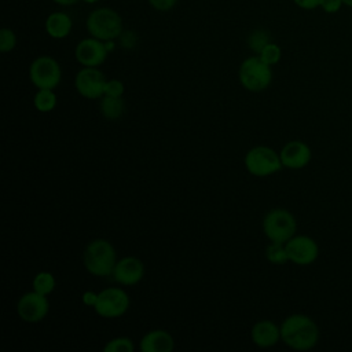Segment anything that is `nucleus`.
Masks as SVG:
<instances>
[{"instance_id": "4", "label": "nucleus", "mask_w": 352, "mask_h": 352, "mask_svg": "<svg viewBox=\"0 0 352 352\" xmlns=\"http://www.w3.org/2000/svg\"><path fill=\"white\" fill-rule=\"evenodd\" d=\"M296 228L294 216L283 208L271 209L263 219V232L271 242L286 243L294 236Z\"/></svg>"}, {"instance_id": "26", "label": "nucleus", "mask_w": 352, "mask_h": 352, "mask_svg": "<svg viewBox=\"0 0 352 352\" xmlns=\"http://www.w3.org/2000/svg\"><path fill=\"white\" fill-rule=\"evenodd\" d=\"M104 95L117 96V98L122 96L124 95V84H122V81H120L117 78L107 80L106 85H104Z\"/></svg>"}, {"instance_id": "9", "label": "nucleus", "mask_w": 352, "mask_h": 352, "mask_svg": "<svg viewBox=\"0 0 352 352\" xmlns=\"http://www.w3.org/2000/svg\"><path fill=\"white\" fill-rule=\"evenodd\" d=\"M50 311V302L47 296L40 294L34 290L28 292L21 296L16 302L18 316L26 323H38L41 322Z\"/></svg>"}, {"instance_id": "18", "label": "nucleus", "mask_w": 352, "mask_h": 352, "mask_svg": "<svg viewBox=\"0 0 352 352\" xmlns=\"http://www.w3.org/2000/svg\"><path fill=\"white\" fill-rule=\"evenodd\" d=\"M125 111V103L122 96H109L103 95L100 98V113L104 118L114 121L118 120Z\"/></svg>"}, {"instance_id": "28", "label": "nucleus", "mask_w": 352, "mask_h": 352, "mask_svg": "<svg viewBox=\"0 0 352 352\" xmlns=\"http://www.w3.org/2000/svg\"><path fill=\"white\" fill-rule=\"evenodd\" d=\"M177 0H148V3L155 8V10H160V11H168L170 10L175 4H176Z\"/></svg>"}, {"instance_id": "31", "label": "nucleus", "mask_w": 352, "mask_h": 352, "mask_svg": "<svg viewBox=\"0 0 352 352\" xmlns=\"http://www.w3.org/2000/svg\"><path fill=\"white\" fill-rule=\"evenodd\" d=\"M54 1L62 6H70V4H74L77 0H54Z\"/></svg>"}, {"instance_id": "32", "label": "nucleus", "mask_w": 352, "mask_h": 352, "mask_svg": "<svg viewBox=\"0 0 352 352\" xmlns=\"http://www.w3.org/2000/svg\"><path fill=\"white\" fill-rule=\"evenodd\" d=\"M344 4H346L348 7H352V0H342Z\"/></svg>"}, {"instance_id": "6", "label": "nucleus", "mask_w": 352, "mask_h": 352, "mask_svg": "<svg viewBox=\"0 0 352 352\" xmlns=\"http://www.w3.org/2000/svg\"><path fill=\"white\" fill-rule=\"evenodd\" d=\"M87 29L92 37L102 41H111L122 33V21L114 10L98 8L89 14Z\"/></svg>"}, {"instance_id": "14", "label": "nucleus", "mask_w": 352, "mask_h": 352, "mask_svg": "<svg viewBox=\"0 0 352 352\" xmlns=\"http://www.w3.org/2000/svg\"><path fill=\"white\" fill-rule=\"evenodd\" d=\"M279 157L285 168L301 169L311 161V148L300 140H292L282 147Z\"/></svg>"}, {"instance_id": "7", "label": "nucleus", "mask_w": 352, "mask_h": 352, "mask_svg": "<svg viewBox=\"0 0 352 352\" xmlns=\"http://www.w3.org/2000/svg\"><path fill=\"white\" fill-rule=\"evenodd\" d=\"M29 78L37 89H54L60 82L62 70L54 58L44 55L32 62L29 67Z\"/></svg>"}, {"instance_id": "15", "label": "nucleus", "mask_w": 352, "mask_h": 352, "mask_svg": "<svg viewBox=\"0 0 352 352\" xmlns=\"http://www.w3.org/2000/svg\"><path fill=\"white\" fill-rule=\"evenodd\" d=\"M250 338L260 348L274 346L280 338V327L270 319L258 320L250 330Z\"/></svg>"}, {"instance_id": "20", "label": "nucleus", "mask_w": 352, "mask_h": 352, "mask_svg": "<svg viewBox=\"0 0 352 352\" xmlns=\"http://www.w3.org/2000/svg\"><path fill=\"white\" fill-rule=\"evenodd\" d=\"M33 104L40 113H50L56 106V95L54 89H38L33 98Z\"/></svg>"}, {"instance_id": "10", "label": "nucleus", "mask_w": 352, "mask_h": 352, "mask_svg": "<svg viewBox=\"0 0 352 352\" xmlns=\"http://www.w3.org/2000/svg\"><path fill=\"white\" fill-rule=\"evenodd\" d=\"M104 74L96 67L84 66L74 78L77 92L87 99H100L104 95L106 85Z\"/></svg>"}, {"instance_id": "21", "label": "nucleus", "mask_w": 352, "mask_h": 352, "mask_svg": "<svg viewBox=\"0 0 352 352\" xmlns=\"http://www.w3.org/2000/svg\"><path fill=\"white\" fill-rule=\"evenodd\" d=\"M265 257L272 264H285L286 261H289L285 243L279 242H271L265 248Z\"/></svg>"}, {"instance_id": "5", "label": "nucleus", "mask_w": 352, "mask_h": 352, "mask_svg": "<svg viewBox=\"0 0 352 352\" xmlns=\"http://www.w3.org/2000/svg\"><path fill=\"white\" fill-rule=\"evenodd\" d=\"M246 170L256 177H265L280 170L282 161L279 153L268 146H254L245 154Z\"/></svg>"}, {"instance_id": "13", "label": "nucleus", "mask_w": 352, "mask_h": 352, "mask_svg": "<svg viewBox=\"0 0 352 352\" xmlns=\"http://www.w3.org/2000/svg\"><path fill=\"white\" fill-rule=\"evenodd\" d=\"M107 47L99 38H84L76 47V59L87 67L100 66L107 58Z\"/></svg>"}, {"instance_id": "16", "label": "nucleus", "mask_w": 352, "mask_h": 352, "mask_svg": "<svg viewBox=\"0 0 352 352\" xmlns=\"http://www.w3.org/2000/svg\"><path fill=\"white\" fill-rule=\"evenodd\" d=\"M173 348V337L162 329L147 331L139 341V349L142 352H172Z\"/></svg>"}, {"instance_id": "23", "label": "nucleus", "mask_w": 352, "mask_h": 352, "mask_svg": "<svg viewBox=\"0 0 352 352\" xmlns=\"http://www.w3.org/2000/svg\"><path fill=\"white\" fill-rule=\"evenodd\" d=\"M268 43H270V36H268V33H267L265 30H261V29L254 30V32L249 36V38H248V45H249V48H250L252 51L257 52V54H260L261 50H263Z\"/></svg>"}, {"instance_id": "2", "label": "nucleus", "mask_w": 352, "mask_h": 352, "mask_svg": "<svg viewBox=\"0 0 352 352\" xmlns=\"http://www.w3.org/2000/svg\"><path fill=\"white\" fill-rule=\"evenodd\" d=\"M85 270L94 276H109L117 263V253L110 241L96 238L88 242L82 253Z\"/></svg>"}, {"instance_id": "3", "label": "nucleus", "mask_w": 352, "mask_h": 352, "mask_svg": "<svg viewBox=\"0 0 352 352\" xmlns=\"http://www.w3.org/2000/svg\"><path fill=\"white\" fill-rule=\"evenodd\" d=\"M238 77L245 89L250 92H261L271 84L272 70L271 66L257 55L250 56L241 63Z\"/></svg>"}, {"instance_id": "8", "label": "nucleus", "mask_w": 352, "mask_h": 352, "mask_svg": "<svg viewBox=\"0 0 352 352\" xmlns=\"http://www.w3.org/2000/svg\"><path fill=\"white\" fill-rule=\"evenodd\" d=\"M129 304L131 300L125 290L121 287H107L99 292L94 309L99 316L113 319L122 316L128 311Z\"/></svg>"}, {"instance_id": "19", "label": "nucleus", "mask_w": 352, "mask_h": 352, "mask_svg": "<svg viewBox=\"0 0 352 352\" xmlns=\"http://www.w3.org/2000/svg\"><path fill=\"white\" fill-rule=\"evenodd\" d=\"M32 285H33L34 292H37L40 294H44V296H48L55 290L56 282H55V276L52 275V272L40 271L34 275Z\"/></svg>"}, {"instance_id": "11", "label": "nucleus", "mask_w": 352, "mask_h": 352, "mask_svg": "<svg viewBox=\"0 0 352 352\" xmlns=\"http://www.w3.org/2000/svg\"><path fill=\"white\" fill-rule=\"evenodd\" d=\"M286 253L289 261L297 265H308L314 263L319 254L316 242L307 235H294L286 243Z\"/></svg>"}, {"instance_id": "17", "label": "nucleus", "mask_w": 352, "mask_h": 352, "mask_svg": "<svg viewBox=\"0 0 352 352\" xmlns=\"http://www.w3.org/2000/svg\"><path fill=\"white\" fill-rule=\"evenodd\" d=\"M45 30L54 38H63L72 30V19L65 12H52L45 21Z\"/></svg>"}, {"instance_id": "27", "label": "nucleus", "mask_w": 352, "mask_h": 352, "mask_svg": "<svg viewBox=\"0 0 352 352\" xmlns=\"http://www.w3.org/2000/svg\"><path fill=\"white\" fill-rule=\"evenodd\" d=\"M342 4H344L342 0H320V7L330 14L337 12Z\"/></svg>"}, {"instance_id": "1", "label": "nucleus", "mask_w": 352, "mask_h": 352, "mask_svg": "<svg viewBox=\"0 0 352 352\" xmlns=\"http://www.w3.org/2000/svg\"><path fill=\"white\" fill-rule=\"evenodd\" d=\"M280 340L292 349L308 351L316 345L319 340V330L309 316L294 314L282 322Z\"/></svg>"}, {"instance_id": "30", "label": "nucleus", "mask_w": 352, "mask_h": 352, "mask_svg": "<svg viewBox=\"0 0 352 352\" xmlns=\"http://www.w3.org/2000/svg\"><path fill=\"white\" fill-rule=\"evenodd\" d=\"M293 1L304 10H314L320 6V0H293Z\"/></svg>"}, {"instance_id": "22", "label": "nucleus", "mask_w": 352, "mask_h": 352, "mask_svg": "<svg viewBox=\"0 0 352 352\" xmlns=\"http://www.w3.org/2000/svg\"><path fill=\"white\" fill-rule=\"evenodd\" d=\"M135 345L128 337H114L103 346L104 352H133Z\"/></svg>"}, {"instance_id": "25", "label": "nucleus", "mask_w": 352, "mask_h": 352, "mask_svg": "<svg viewBox=\"0 0 352 352\" xmlns=\"http://www.w3.org/2000/svg\"><path fill=\"white\" fill-rule=\"evenodd\" d=\"M15 44H16L15 33L11 29L3 28L0 30V51L1 52H10L11 50H14Z\"/></svg>"}, {"instance_id": "24", "label": "nucleus", "mask_w": 352, "mask_h": 352, "mask_svg": "<svg viewBox=\"0 0 352 352\" xmlns=\"http://www.w3.org/2000/svg\"><path fill=\"white\" fill-rule=\"evenodd\" d=\"M280 55H282V52H280L279 45L274 44V43H268V44L261 50V52L258 54V56H260L265 63H268L270 66L278 63L279 59H280Z\"/></svg>"}, {"instance_id": "29", "label": "nucleus", "mask_w": 352, "mask_h": 352, "mask_svg": "<svg viewBox=\"0 0 352 352\" xmlns=\"http://www.w3.org/2000/svg\"><path fill=\"white\" fill-rule=\"evenodd\" d=\"M98 294L99 293H95V292H92V290H87V292H84L82 293V296H81V298H82V302H84V305H87V307H95V304H96V301H98Z\"/></svg>"}, {"instance_id": "12", "label": "nucleus", "mask_w": 352, "mask_h": 352, "mask_svg": "<svg viewBox=\"0 0 352 352\" xmlns=\"http://www.w3.org/2000/svg\"><path fill=\"white\" fill-rule=\"evenodd\" d=\"M111 275L117 283L124 286H133L143 279L144 264L135 256H125L121 260H117Z\"/></svg>"}, {"instance_id": "33", "label": "nucleus", "mask_w": 352, "mask_h": 352, "mask_svg": "<svg viewBox=\"0 0 352 352\" xmlns=\"http://www.w3.org/2000/svg\"><path fill=\"white\" fill-rule=\"evenodd\" d=\"M84 1H85V3H96L98 0H84Z\"/></svg>"}]
</instances>
